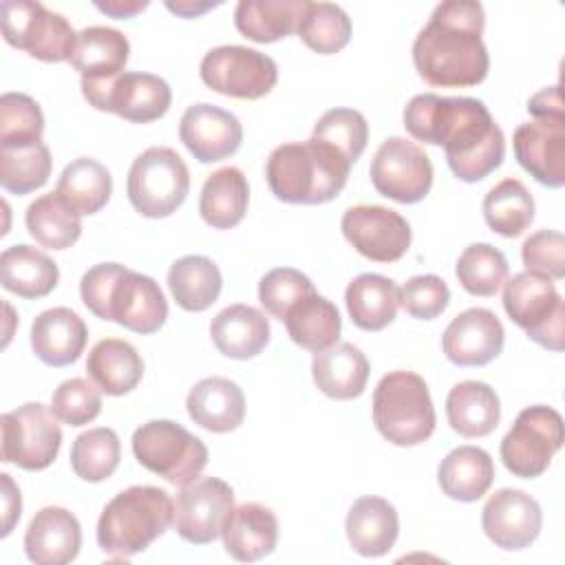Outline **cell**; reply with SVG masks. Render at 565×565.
Returning <instances> with one entry per match:
<instances>
[{
  "label": "cell",
  "instance_id": "8992f818",
  "mask_svg": "<svg viewBox=\"0 0 565 565\" xmlns=\"http://www.w3.org/2000/svg\"><path fill=\"white\" fill-rule=\"evenodd\" d=\"M373 424L395 446H417L435 430V408L428 386L413 371L386 373L373 391Z\"/></svg>",
  "mask_w": 565,
  "mask_h": 565
},
{
  "label": "cell",
  "instance_id": "cb8c5ba5",
  "mask_svg": "<svg viewBox=\"0 0 565 565\" xmlns=\"http://www.w3.org/2000/svg\"><path fill=\"white\" fill-rule=\"evenodd\" d=\"M221 536L232 558L254 563L274 552L278 543V519L267 505L254 501L241 503L230 512Z\"/></svg>",
  "mask_w": 565,
  "mask_h": 565
},
{
  "label": "cell",
  "instance_id": "f546056e",
  "mask_svg": "<svg viewBox=\"0 0 565 565\" xmlns=\"http://www.w3.org/2000/svg\"><path fill=\"white\" fill-rule=\"evenodd\" d=\"M446 417L450 428L461 437H486L501 419L499 395L486 382H459L446 397Z\"/></svg>",
  "mask_w": 565,
  "mask_h": 565
},
{
  "label": "cell",
  "instance_id": "5bb4252c",
  "mask_svg": "<svg viewBox=\"0 0 565 565\" xmlns=\"http://www.w3.org/2000/svg\"><path fill=\"white\" fill-rule=\"evenodd\" d=\"M199 73L207 88L236 99H260L278 82V66L269 55L238 44L210 49Z\"/></svg>",
  "mask_w": 565,
  "mask_h": 565
},
{
  "label": "cell",
  "instance_id": "ffe728a7",
  "mask_svg": "<svg viewBox=\"0 0 565 565\" xmlns=\"http://www.w3.org/2000/svg\"><path fill=\"white\" fill-rule=\"evenodd\" d=\"M179 139L201 163L232 157L243 141V126L236 115L214 104H192L179 121Z\"/></svg>",
  "mask_w": 565,
  "mask_h": 565
},
{
  "label": "cell",
  "instance_id": "d6a6232c",
  "mask_svg": "<svg viewBox=\"0 0 565 565\" xmlns=\"http://www.w3.org/2000/svg\"><path fill=\"white\" fill-rule=\"evenodd\" d=\"M492 457L479 446L452 448L439 463L437 481L448 499L472 503L479 501L492 486Z\"/></svg>",
  "mask_w": 565,
  "mask_h": 565
},
{
  "label": "cell",
  "instance_id": "d4e9b609",
  "mask_svg": "<svg viewBox=\"0 0 565 565\" xmlns=\"http://www.w3.org/2000/svg\"><path fill=\"white\" fill-rule=\"evenodd\" d=\"M188 415L210 433H232L245 419V395L227 377H205L196 382L185 399Z\"/></svg>",
  "mask_w": 565,
  "mask_h": 565
},
{
  "label": "cell",
  "instance_id": "74e56055",
  "mask_svg": "<svg viewBox=\"0 0 565 565\" xmlns=\"http://www.w3.org/2000/svg\"><path fill=\"white\" fill-rule=\"evenodd\" d=\"M168 287L181 309L205 311L212 302H216L223 287V276L212 258L188 254L170 265Z\"/></svg>",
  "mask_w": 565,
  "mask_h": 565
},
{
  "label": "cell",
  "instance_id": "ee69618b",
  "mask_svg": "<svg viewBox=\"0 0 565 565\" xmlns=\"http://www.w3.org/2000/svg\"><path fill=\"white\" fill-rule=\"evenodd\" d=\"M459 285L472 296H494L508 278V260L501 249L490 243L468 245L455 265Z\"/></svg>",
  "mask_w": 565,
  "mask_h": 565
},
{
  "label": "cell",
  "instance_id": "836d02e7",
  "mask_svg": "<svg viewBox=\"0 0 565 565\" xmlns=\"http://www.w3.org/2000/svg\"><path fill=\"white\" fill-rule=\"evenodd\" d=\"M309 0H241L234 9L236 29L252 42H276L298 31Z\"/></svg>",
  "mask_w": 565,
  "mask_h": 565
},
{
  "label": "cell",
  "instance_id": "4fadbf2b",
  "mask_svg": "<svg viewBox=\"0 0 565 565\" xmlns=\"http://www.w3.org/2000/svg\"><path fill=\"white\" fill-rule=\"evenodd\" d=\"M2 461L22 470L49 468L62 446V428L51 406L26 402L0 417Z\"/></svg>",
  "mask_w": 565,
  "mask_h": 565
},
{
  "label": "cell",
  "instance_id": "ba28073f",
  "mask_svg": "<svg viewBox=\"0 0 565 565\" xmlns=\"http://www.w3.org/2000/svg\"><path fill=\"white\" fill-rule=\"evenodd\" d=\"M190 190V170L177 150L152 146L128 170V201L146 218H166L181 207Z\"/></svg>",
  "mask_w": 565,
  "mask_h": 565
},
{
  "label": "cell",
  "instance_id": "d590c367",
  "mask_svg": "<svg viewBox=\"0 0 565 565\" xmlns=\"http://www.w3.org/2000/svg\"><path fill=\"white\" fill-rule=\"evenodd\" d=\"M247 203L249 185L245 174L238 168L227 166L205 179L199 196V212L210 227L230 230L243 221Z\"/></svg>",
  "mask_w": 565,
  "mask_h": 565
},
{
  "label": "cell",
  "instance_id": "7bdbcfd3",
  "mask_svg": "<svg viewBox=\"0 0 565 565\" xmlns=\"http://www.w3.org/2000/svg\"><path fill=\"white\" fill-rule=\"evenodd\" d=\"M53 159L49 148L38 141L20 148H0V185L11 194H29L51 177Z\"/></svg>",
  "mask_w": 565,
  "mask_h": 565
},
{
  "label": "cell",
  "instance_id": "9a60e30c",
  "mask_svg": "<svg viewBox=\"0 0 565 565\" xmlns=\"http://www.w3.org/2000/svg\"><path fill=\"white\" fill-rule=\"evenodd\" d=\"M373 188L397 203H419L433 185V163L424 148L406 137H388L375 150L371 168Z\"/></svg>",
  "mask_w": 565,
  "mask_h": 565
},
{
  "label": "cell",
  "instance_id": "ac0fdd59",
  "mask_svg": "<svg viewBox=\"0 0 565 565\" xmlns=\"http://www.w3.org/2000/svg\"><path fill=\"white\" fill-rule=\"evenodd\" d=\"M541 525V505L525 490L501 488L490 494L481 510V527L486 536L501 550L530 547L539 539Z\"/></svg>",
  "mask_w": 565,
  "mask_h": 565
},
{
  "label": "cell",
  "instance_id": "816d5d0a",
  "mask_svg": "<svg viewBox=\"0 0 565 565\" xmlns=\"http://www.w3.org/2000/svg\"><path fill=\"white\" fill-rule=\"evenodd\" d=\"M521 258L527 271L561 280L565 276V236L556 230H539L523 241Z\"/></svg>",
  "mask_w": 565,
  "mask_h": 565
},
{
  "label": "cell",
  "instance_id": "db71d44e",
  "mask_svg": "<svg viewBox=\"0 0 565 565\" xmlns=\"http://www.w3.org/2000/svg\"><path fill=\"white\" fill-rule=\"evenodd\" d=\"M2 536H9L15 521L20 519V510H22V499H20V490L13 483L11 475L2 472Z\"/></svg>",
  "mask_w": 565,
  "mask_h": 565
},
{
  "label": "cell",
  "instance_id": "7402d4cb",
  "mask_svg": "<svg viewBox=\"0 0 565 565\" xmlns=\"http://www.w3.org/2000/svg\"><path fill=\"white\" fill-rule=\"evenodd\" d=\"M82 547V527L73 512L46 505L31 519L24 532V552L35 565H66Z\"/></svg>",
  "mask_w": 565,
  "mask_h": 565
},
{
  "label": "cell",
  "instance_id": "681fc988",
  "mask_svg": "<svg viewBox=\"0 0 565 565\" xmlns=\"http://www.w3.org/2000/svg\"><path fill=\"white\" fill-rule=\"evenodd\" d=\"M51 411L62 424L84 426L102 411L99 388L84 377H71L53 391Z\"/></svg>",
  "mask_w": 565,
  "mask_h": 565
},
{
  "label": "cell",
  "instance_id": "9f6ffc18",
  "mask_svg": "<svg viewBox=\"0 0 565 565\" xmlns=\"http://www.w3.org/2000/svg\"><path fill=\"white\" fill-rule=\"evenodd\" d=\"M166 7H168L172 13L181 15V18H199V15L205 13L207 9L218 7V2H199V0H177V2H172V0H168Z\"/></svg>",
  "mask_w": 565,
  "mask_h": 565
},
{
  "label": "cell",
  "instance_id": "7a4b0ae2",
  "mask_svg": "<svg viewBox=\"0 0 565 565\" xmlns=\"http://www.w3.org/2000/svg\"><path fill=\"white\" fill-rule=\"evenodd\" d=\"M486 13L477 0H444L413 42L419 77L439 88H466L486 79L490 68L483 44Z\"/></svg>",
  "mask_w": 565,
  "mask_h": 565
},
{
  "label": "cell",
  "instance_id": "8d00e7d4",
  "mask_svg": "<svg viewBox=\"0 0 565 565\" xmlns=\"http://www.w3.org/2000/svg\"><path fill=\"white\" fill-rule=\"evenodd\" d=\"M285 327L298 347L320 353L340 340L342 320L338 307L313 291L287 311Z\"/></svg>",
  "mask_w": 565,
  "mask_h": 565
},
{
  "label": "cell",
  "instance_id": "1f68e13d",
  "mask_svg": "<svg viewBox=\"0 0 565 565\" xmlns=\"http://www.w3.org/2000/svg\"><path fill=\"white\" fill-rule=\"evenodd\" d=\"M90 382L106 395H126L143 377V360L137 349L119 338L99 340L86 360Z\"/></svg>",
  "mask_w": 565,
  "mask_h": 565
},
{
  "label": "cell",
  "instance_id": "60d3db41",
  "mask_svg": "<svg viewBox=\"0 0 565 565\" xmlns=\"http://www.w3.org/2000/svg\"><path fill=\"white\" fill-rule=\"evenodd\" d=\"M481 210L488 227L505 238L523 234L534 221V199L527 188L512 177L488 190Z\"/></svg>",
  "mask_w": 565,
  "mask_h": 565
},
{
  "label": "cell",
  "instance_id": "2e32d148",
  "mask_svg": "<svg viewBox=\"0 0 565 565\" xmlns=\"http://www.w3.org/2000/svg\"><path fill=\"white\" fill-rule=\"evenodd\" d=\"M234 510V490L216 477H196L181 486L174 501V530L192 545H207L221 536Z\"/></svg>",
  "mask_w": 565,
  "mask_h": 565
},
{
  "label": "cell",
  "instance_id": "f907efd6",
  "mask_svg": "<svg viewBox=\"0 0 565 565\" xmlns=\"http://www.w3.org/2000/svg\"><path fill=\"white\" fill-rule=\"evenodd\" d=\"M450 302L448 285L435 274H422L406 280L399 289V305L417 320H433L446 311Z\"/></svg>",
  "mask_w": 565,
  "mask_h": 565
},
{
  "label": "cell",
  "instance_id": "603a6c76",
  "mask_svg": "<svg viewBox=\"0 0 565 565\" xmlns=\"http://www.w3.org/2000/svg\"><path fill=\"white\" fill-rule=\"evenodd\" d=\"M88 340L84 320L68 307L42 311L31 324V349L46 366L73 364Z\"/></svg>",
  "mask_w": 565,
  "mask_h": 565
},
{
  "label": "cell",
  "instance_id": "83f0119b",
  "mask_svg": "<svg viewBox=\"0 0 565 565\" xmlns=\"http://www.w3.org/2000/svg\"><path fill=\"white\" fill-rule=\"evenodd\" d=\"M369 360L351 342H335L333 347L313 355L311 375L316 386L333 399L360 397L369 380Z\"/></svg>",
  "mask_w": 565,
  "mask_h": 565
},
{
  "label": "cell",
  "instance_id": "52a82bcc",
  "mask_svg": "<svg viewBox=\"0 0 565 565\" xmlns=\"http://www.w3.org/2000/svg\"><path fill=\"white\" fill-rule=\"evenodd\" d=\"M135 459L172 486L194 481L207 463V446L172 419H150L132 433Z\"/></svg>",
  "mask_w": 565,
  "mask_h": 565
},
{
  "label": "cell",
  "instance_id": "4316f807",
  "mask_svg": "<svg viewBox=\"0 0 565 565\" xmlns=\"http://www.w3.org/2000/svg\"><path fill=\"white\" fill-rule=\"evenodd\" d=\"M269 322L252 305H230L210 322V335L218 353L232 360H249L269 342Z\"/></svg>",
  "mask_w": 565,
  "mask_h": 565
},
{
  "label": "cell",
  "instance_id": "8fae6325",
  "mask_svg": "<svg viewBox=\"0 0 565 565\" xmlns=\"http://www.w3.org/2000/svg\"><path fill=\"white\" fill-rule=\"evenodd\" d=\"M563 439V417L558 411L543 404L527 406L501 439V461L514 477H541L554 452L561 450Z\"/></svg>",
  "mask_w": 565,
  "mask_h": 565
},
{
  "label": "cell",
  "instance_id": "7dc6e473",
  "mask_svg": "<svg viewBox=\"0 0 565 565\" xmlns=\"http://www.w3.org/2000/svg\"><path fill=\"white\" fill-rule=\"evenodd\" d=\"M311 137L335 146L351 163H355L366 148L369 124L360 110L331 108L316 121Z\"/></svg>",
  "mask_w": 565,
  "mask_h": 565
},
{
  "label": "cell",
  "instance_id": "f6af8a7d",
  "mask_svg": "<svg viewBox=\"0 0 565 565\" xmlns=\"http://www.w3.org/2000/svg\"><path fill=\"white\" fill-rule=\"evenodd\" d=\"M296 33L311 51L331 55L349 44L351 18L333 2H309Z\"/></svg>",
  "mask_w": 565,
  "mask_h": 565
},
{
  "label": "cell",
  "instance_id": "c3c4849f",
  "mask_svg": "<svg viewBox=\"0 0 565 565\" xmlns=\"http://www.w3.org/2000/svg\"><path fill=\"white\" fill-rule=\"evenodd\" d=\"M313 282L300 269L294 267H276L267 271L258 282V300L265 311L278 320H285L287 311L302 300L305 296L313 294Z\"/></svg>",
  "mask_w": 565,
  "mask_h": 565
},
{
  "label": "cell",
  "instance_id": "5b68a950",
  "mask_svg": "<svg viewBox=\"0 0 565 565\" xmlns=\"http://www.w3.org/2000/svg\"><path fill=\"white\" fill-rule=\"evenodd\" d=\"M174 523V501L163 488L130 486L115 494L97 521L104 554L130 558L150 547Z\"/></svg>",
  "mask_w": 565,
  "mask_h": 565
},
{
  "label": "cell",
  "instance_id": "f35d334b",
  "mask_svg": "<svg viewBox=\"0 0 565 565\" xmlns=\"http://www.w3.org/2000/svg\"><path fill=\"white\" fill-rule=\"evenodd\" d=\"M55 192L79 214L99 212L113 194V177L106 166L90 157L71 161L55 185Z\"/></svg>",
  "mask_w": 565,
  "mask_h": 565
},
{
  "label": "cell",
  "instance_id": "30bf717a",
  "mask_svg": "<svg viewBox=\"0 0 565 565\" xmlns=\"http://www.w3.org/2000/svg\"><path fill=\"white\" fill-rule=\"evenodd\" d=\"M0 24L7 44L26 51L42 62L71 60L77 33L71 22L42 2L33 0H2Z\"/></svg>",
  "mask_w": 565,
  "mask_h": 565
},
{
  "label": "cell",
  "instance_id": "d6986e66",
  "mask_svg": "<svg viewBox=\"0 0 565 565\" xmlns=\"http://www.w3.org/2000/svg\"><path fill=\"white\" fill-rule=\"evenodd\" d=\"M512 148L519 166L541 185H565V119H532L514 130Z\"/></svg>",
  "mask_w": 565,
  "mask_h": 565
},
{
  "label": "cell",
  "instance_id": "484cf974",
  "mask_svg": "<svg viewBox=\"0 0 565 565\" xmlns=\"http://www.w3.org/2000/svg\"><path fill=\"white\" fill-rule=\"evenodd\" d=\"M347 539L360 556H384L397 541L399 519L393 503L382 497H360L347 514Z\"/></svg>",
  "mask_w": 565,
  "mask_h": 565
},
{
  "label": "cell",
  "instance_id": "277c9868",
  "mask_svg": "<svg viewBox=\"0 0 565 565\" xmlns=\"http://www.w3.org/2000/svg\"><path fill=\"white\" fill-rule=\"evenodd\" d=\"M82 302L102 320L148 335L163 327L168 300L161 287L146 274L119 263L93 265L79 282Z\"/></svg>",
  "mask_w": 565,
  "mask_h": 565
},
{
  "label": "cell",
  "instance_id": "6da1fadb",
  "mask_svg": "<svg viewBox=\"0 0 565 565\" xmlns=\"http://www.w3.org/2000/svg\"><path fill=\"white\" fill-rule=\"evenodd\" d=\"M404 128L417 141L444 146L448 168L466 183L486 179L505 157L503 130L475 97L415 95L404 108Z\"/></svg>",
  "mask_w": 565,
  "mask_h": 565
},
{
  "label": "cell",
  "instance_id": "44dd1931",
  "mask_svg": "<svg viewBox=\"0 0 565 565\" xmlns=\"http://www.w3.org/2000/svg\"><path fill=\"white\" fill-rule=\"evenodd\" d=\"M505 331L494 311L472 307L450 320L441 335L446 358L457 366H483L503 349Z\"/></svg>",
  "mask_w": 565,
  "mask_h": 565
},
{
  "label": "cell",
  "instance_id": "11a10c76",
  "mask_svg": "<svg viewBox=\"0 0 565 565\" xmlns=\"http://www.w3.org/2000/svg\"><path fill=\"white\" fill-rule=\"evenodd\" d=\"M95 7L117 20H128L132 15H137L139 11H143L148 7L146 0H106V2H95Z\"/></svg>",
  "mask_w": 565,
  "mask_h": 565
},
{
  "label": "cell",
  "instance_id": "f5cc1de1",
  "mask_svg": "<svg viewBox=\"0 0 565 565\" xmlns=\"http://www.w3.org/2000/svg\"><path fill=\"white\" fill-rule=\"evenodd\" d=\"M527 113H530L534 119H541V117L565 119L561 86L556 84V86L543 88V90H539L536 95H532V97L527 99Z\"/></svg>",
  "mask_w": 565,
  "mask_h": 565
},
{
  "label": "cell",
  "instance_id": "b9f144b4",
  "mask_svg": "<svg viewBox=\"0 0 565 565\" xmlns=\"http://www.w3.org/2000/svg\"><path fill=\"white\" fill-rule=\"evenodd\" d=\"M121 459V444L113 428H90L75 437L71 446V468L88 483L108 479Z\"/></svg>",
  "mask_w": 565,
  "mask_h": 565
},
{
  "label": "cell",
  "instance_id": "3957f363",
  "mask_svg": "<svg viewBox=\"0 0 565 565\" xmlns=\"http://www.w3.org/2000/svg\"><path fill=\"white\" fill-rule=\"evenodd\" d=\"M351 166L342 150L311 137L274 148L265 163V179L278 201L320 205L342 192Z\"/></svg>",
  "mask_w": 565,
  "mask_h": 565
},
{
  "label": "cell",
  "instance_id": "7c38bea8",
  "mask_svg": "<svg viewBox=\"0 0 565 565\" xmlns=\"http://www.w3.org/2000/svg\"><path fill=\"white\" fill-rule=\"evenodd\" d=\"M82 95L93 108L115 113L132 124H150L163 117L172 102V90L163 77L137 71H124L104 82L82 79Z\"/></svg>",
  "mask_w": 565,
  "mask_h": 565
},
{
  "label": "cell",
  "instance_id": "f1b7e54d",
  "mask_svg": "<svg viewBox=\"0 0 565 565\" xmlns=\"http://www.w3.org/2000/svg\"><path fill=\"white\" fill-rule=\"evenodd\" d=\"M128 53L130 44L121 31L95 24L77 33L68 62L75 71H79L82 79L104 82L124 73Z\"/></svg>",
  "mask_w": 565,
  "mask_h": 565
},
{
  "label": "cell",
  "instance_id": "ab89813d",
  "mask_svg": "<svg viewBox=\"0 0 565 565\" xmlns=\"http://www.w3.org/2000/svg\"><path fill=\"white\" fill-rule=\"evenodd\" d=\"M29 234L49 249H66L77 243L82 234L79 214L57 194L49 192L38 196L24 214Z\"/></svg>",
  "mask_w": 565,
  "mask_h": 565
},
{
  "label": "cell",
  "instance_id": "4dcf8cb0",
  "mask_svg": "<svg viewBox=\"0 0 565 565\" xmlns=\"http://www.w3.org/2000/svg\"><path fill=\"white\" fill-rule=\"evenodd\" d=\"M2 287L20 298L35 300L49 296L57 280V263L31 245H11L0 256Z\"/></svg>",
  "mask_w": 565,
  "mask_h": 565
},
{
  "label": "cell",
  "instance_id": "e0dca14e",
  "mask_svg": "<svg viewBox=\"0 0 565 565\" xmlns=\"http://www.w3.org/2000/svg\"><path fill=\"white\" fill-rule=\"evenodd\" d=\"M344 238L358 254L375 263H395L411 247L408 221L384 205H353L340 221Z\"/></svg>",
  "mask_w": 565,
  "mask_h": 565
},
{
  "label": "cell",
  "instance_id": "9c48e42d",
  "mask_svg": "<svg viewBox=\"0 0 565 565\" xmlns=\"http://www.w3.org/2000/svg\"><path fill=\"white\" fill-rule=\"evenodd\" d=\"M503 309L530 340L550 351H563L565 302L552 278L527 269L514 274L503 287Z\"/></svg>",
  "mask_w": 565,
  "mask_h": 565
},
{
  "label": "cell",
  "instance_id": "e575fe53",
  "mask_svg": "<svg viewBox=\"0 0 565 565\" xmlns=\"http://www.w3.org/2000/svg\"><path fill=\"white\" fill-rule=\"evenodd\" d=\"M351 322L362 331H382L388 327L399 307V287L380 274H360L344 291Z\"/></svg>",
  "mask_w": 565,
  "mask_h": 565
},
{
  "label": "cell",
  "instance_id": "bcb514c9",
  "mask_svg": "<svg viewBox=\"0 0 565 565\" xmlns=\"http://www.w3.org/2000/svg\"><path fill=\"white\" fill-rule=\"evenodd\" d=\"M44 115L40 104L24 93L0 97V148H20L42 141Z\"/></svg>",
  "mask_w": 565,
  "mask_h": 565
}]
</instances>
